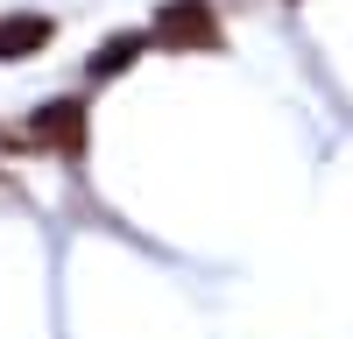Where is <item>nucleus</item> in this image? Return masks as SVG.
<instances>
[{
    "instance_id": "7ed1b4c3",
    "label": "nucleus",
    "mask_w": 353,
    "mask_h": 339,
    "mask_svg": "<svg viewBox=\"0 0 353 339\" xmlns=\"http://www.w3.org/2000/svg\"><path fill=\"white\" fill-rule=\"evenodd\" d=\"M43 43H50V14H8V21H0V64L36 56Z\"/></svg>"
},
{
    "instance_id": "f257e3e1",
    "label": "nucleus",
    "mask_w": 353,
    "mask_h": 339,
    "mask_svg": "<svg viewBox=\"0 0 353 339\" xmlns=\"http://www.w3.org/2000/svg\"><path fill=\"white\" fill-rule=\"evenodd\" d=\"M156 43H170V50H219L226 28L212 14V0H163L156 8Z\"/></svg>"
},
{
    "instance_id": "20e7f679",
    "label": "nucleus",
    "mask_w": 353,
    "mask_h": 339,
    "mask_svg": "<svg viewBox=\"0 0 353 339\" xmlns=\"http://www.w3.org/2000/svg\"><path fill=\"white\" fill-rule=\"evenodd\" d=\"M141 43H149V36H106V43H99V56H92V78H113V71H128L134 56H141Z\"/></svg>"
},
{
    "instance_id": "f03ea898",
    "label": "nucleus",
    "mask_w": 353,
    "mask_h": 339,
    "mask_svg": "<svg viewBox=\"0 0 353 339\" xmlns=\"http://www.w3.org/2000/svg\"><path fill=\"white\" fill-rule=\"evenodd\" d=\"M21 141H36V149H57V156H78L85 149V106L78 99H50L36 113V127H28Z\"/></svg>"
}]
</instances>
